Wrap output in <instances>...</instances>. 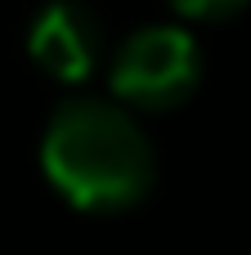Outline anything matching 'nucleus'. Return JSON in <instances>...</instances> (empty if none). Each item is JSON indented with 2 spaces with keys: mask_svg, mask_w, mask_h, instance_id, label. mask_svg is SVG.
I'll list each match as a JSON object with an SVG mask.
<instances>
[{
  "mask_svg": "<svg viewBox=\"0 0 251 255\" xmlns=\"http://www.w3.org/2000/svg\"><path fill=\"white\" fill-rule=\"evenodd\" d=\"M112 99L130 112H171L193 99L202 81V49L175 22L130 31L108 63Z\"/></svg>",
  "mask_w": 251,
  "mask_h": 255,
  "instance_id": "2",
  "label": "nucleus"
},
{
  "mask_svg": "<svg viewBox=\"0 0 251 255\" xmlns=\"http://www.w3.org/2000/svg\"><path fill=\"white\" fill-rule=\"evenodd\" d=\"M180 18H193V22H225L234 13H243L251 0H166Z\"/></svg>",
  "mask_w": 251,
  "mask_h": 255,
  "instance_id": "4",
  "label": "nucleus"
},
{
  "mask_svg": "<svg viewBox=\"0 0 251 255\" xmlns=\"http://www.w3.org/2000/svg\"><path fill=\"white\" fill-rule=\"evenodd\" d=\"M27 54L40 72H49L63 85H81L90 81L103 58H108V40H103V22L90 4L81 0H49L31 27H27Z\"/></svg>",
  "mask_w": 251,
  "mask_h": 255,
  "instance_id": "3",
  "label": "nucleus"
},
{
  "mask_svg": "<svg viewBox=\"0 0 251 255\" xmlns=\"http://www.w3.org/2000/svg\"><path fill=\"white\" fill-rule=\"evenodd\" d=\"M40 170L63 202L90 215L139 206L157 184V152L139 117L103 94H72L40 134Z\"/></svg>",
  "mask_w": 251,
  "mask_h": 255,
  "instance_id": "1",
  "label": "nucleus"
}]
</instances>
